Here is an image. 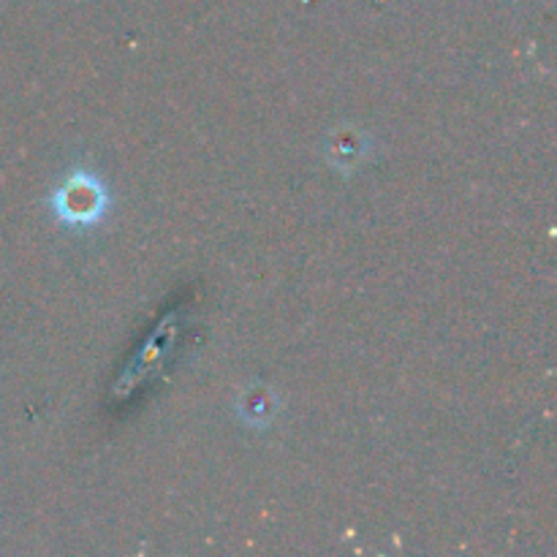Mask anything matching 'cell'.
<instances>
[{
  "label": "cell",
  "mask_w": 557,
  "mask_h": 557,
  "mask_svg": "<svg viewBox=\"0 0 557 557\" xmlns=\"http://www.w3.org/2000/svg\"><path fill=\"white\" fill-rule=\"evenodd\" d=\"M54 215L63 223H71V226H92L103 218L109 207L107 188H103L101 180L96 174L79 172L71 174L58 190H54Z\"/></svg>",
  "instance_id": "obj_1"
}]
</instances>
